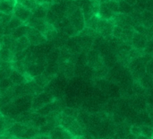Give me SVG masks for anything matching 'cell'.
<instances>
[{"mask_svg":"<svg viewBox=\"0 0 153 139\" xmlns=\"http://www.w3.org/2000/svg\"><path fill=\"white\" fill-rule=\"evenodd\" d=\"M32 81H33L35 84H37L39 87H41V88L44 89V88L48 84L50 79L48 78L47 76H45L44 75L41 74V75H37V76L33 77V78H32Z\"/></svg>","mask_w":153,"mask_h":139,"instance_id":"cell-29","label":"cell"},{"mask_svg":"<svg viewBox=\"0 0 153 139\" xmlns=\"http://www.w3.org/2000/svg\"><path fill=\"white\" fill-rule=\"evenodd\" d=\"M113 139H122V138H117V137H115V138H114Z\"/></svg>","mask_w":153,"mask_h":139,"instance_id":"cell-58","label":"cell"},{"mask_svg":"<svg viewBox=\"0 0 153 139\" xmlns=\"http://www.w3.org/2000/svg\"><path fill=\"white\" fill-rule=\"evenodd\" d=\"M106 5L108 6V8L113 13H118V2L113 1V0H108L106 3Z\"/></svg>","mask_w":153,"mask_h":139,"instance_id":"cell-39","label":"cell"},{"mask_svg":"<svg viewBox=\"0 0 153 139\" xmlns=\"http://www.w3.org/2000/svg\"><path fill=\"white\" fill-rule=\"evenodd\" d=\"M140 129H141V135L149 139H152V127L150 126H145V125H142L140 126Z\"/></svg>","mask_w":153,"mask_h":139,"instance_id":"cell-35","label":"cell"},{"mask_svg":"<svg viewBox=\"0 0 153 139\" xmlns=\"http://www.w3.org/2000/svg\"><path fill=\"white\" fill-rule=\"evenodd\" d=\"M27 128L28 127L25 126L24 124L15 122L10 129H8L4 132V136H7V137H11V138H22V136L24 135Z\"/></svg>","mask_w":153,"mask_h":139,"instance_id":"cell-7","label":"cell"},{"mask_svg":"<svg viewBox=\"0 0 153 139\" xmlns=\"http://www.w3.org/2000/svg\"><path fill=\"white\" fill-rule=\"evenodd\" d=\"M26 37H27L30 44L33 45V46L41 45V44H44L47 42L46 37L41 32H39V31H37L31 27H29Z\"/></svg>","mask_w":153,"mask_h":139,"instance_id":"cell-4","label":"cell"},{"mask_svg":"<svg viewBox=\"0 0 153 139\" xmlns=\"http://www.w3.org/2000/svg\"><path fill=\"white\" fill-rule=\"evenodd\" d=\"M108 73V71L107 67H101V68L95 69L94 72H93V74H94L93 75H94L96 78H101V79H102V78H104V77L107 76Z\"/></svg>","mask_w":153,"mask_h":139,"instance_id":"cell-38","label":"cell"},{"mask_svg":"<svg viewBox=\"0 0 153 139\" xmlns=\"http://www.w3.org/2000/svg\"><path fill=\"white\" fill-rule=\"evenodd\" d=\"M52 1V4H60V3H62L64 0H51Z\"/></svg>","mask_w":153,"mask_h":139,"instance_id":"cell-55","label":"cell"},{"mask_svg":"<svg viewBox=\"0 0 153 139\" xmlns=\"http://www.w3.org/2000/svg\"><path fill=\"white\" fill-rule=\"evenodd\" d=\"M59 17H61V16H59L55 11H53L51 8H49L48 10V12H47V15H46V17H45V21H46V22L47 23H48V24H51V25H54L56 22H57V20L59 19Z\"/></svg>","mask_w":153,"mask_h":139,"instance_id":"cell-26","label":"cell"},{"mask_svg":"<svg viewBox=\"0 0 153 139\" xmlns=\"http://www.w3.org/2000/svg\"><path fill=\"white\" fill-rule=\"evenodd\" d=\"M70 1H75V0H70Z\"/></svg>","mask_w":153,"mask_h":139,"instance_id":"cell-61","label":"cell"},{"mask_svg":"<svg viewBox=\"0 0 153 139\" xmlns=\"http://www.w3.org/2000/svg\"><path fill=\"white\" fill-rule=\"evenodd\" d=\"M28 29H29V26H28L27 24L24 23V24L19 26L17 29H15V30L12 32L11 36H12L14 40H17V39H19V38H22V37H23V36H26L27 31H28Z\"/></svg>","mask_w":153,"mask_h":139,"instance_id":"cell-23","label":"cell"},{"mask_svg":"<svg viewBox=\"0 0 153 139\" xmlns=\"http://www.w3.org/2000/svg\"><path fill=\"white\" fill-rule=\"evenodd\" d=\"M134 13V7L126 3L124 0L118 2V13L131 15Z\"/></svg>","mask_w":153,"mask_h":139,"instance_id":"cell-22","label":"cell"},{"mask_svg":"<svg viewBox=\"0 0 153 139\" xmlns=\"http://www.w3.org/2000/svg\"><path fill=\"white\" fill-rule=\"evenodd\" d=\"M132 105H133L134 109H135L139 112L145 111L146 106H147L146 97L145 96H143V95H137V97L134 98Z\"/></svg>","mask_w":153,"mask_h":139,"instance_id":"cell-19","label":"cell"},{"mask_svg":"<svg viewBox=\"0 0 153 139\" xmlns=\"http://www.w3.org/2000/svg\"><path fill=\"white\" fill-rule=\"evenodd\" d=\"M33 97L30 94L14 99L13 102L14 105L17 107V109L20 111V112H25V111H30L31 108V102H32Z\"/></svg>","mask_w":153,"mask_h":139,"instance_id":"cell-6","label":"cell"},{"mask_svg":"<svg viewBox=\"0 0 153 139\" xmlns=\"http://www.w3.org/2000/svg\"><path fill=\"white\" fill-rule=\"evenodd\" d=\"M13 139H22V138H13Z\"/></svg>","mask_w":153,"mask_h":139,"instance_id":"cell-60","label":"cell"},{"mask_svg":"<svg viewBox=\"0 0 153 139\" xmlns=\"http://www.w3.org/2000/svg\"><path fill=\"white\" fill-rule=\"evenodd\" d=\"M74 139H85L83 137H78V138H75Z\"/></svg>","mask_w":153,"mask_h":139,"instance_id":"cell-57","label":"cell"},{"mask_svg":"<svg viewBox=\"0 0 153 139\" xmlns=\"http://www.w3.org/2000/svg\"><path fill=\"white\" fill-rule=\"evenodd\" d=\"M143 52L144 54H148V55H152L153 52V46H152V40H148L146 45H145V48L143 49Z\"/></svg>","mask_w":153,"mask_h":139,"instance_id":"cell-45","label":"cell"},{"mask_svg":"<svg viewBox=\"0 0 153 139\" xmlns=\"http://www.w3.org/2000/svg\"><path fill=\"white\" fill-rule=\"evenodd\" d=\"M143 55H144L143 50H142V49H134V48H132L131 50H129V52H128V56H129V58H131V60L134 59V58H141V57H143Z\"/></svg>","mask_w":153,"mask_h":139,"instance_id":"cell-37","label":"cell"},{"mask_svg":"<svg viewBox=\"0 0 153 139\" xmlns=\"http://www.w3.org/2000/svg\"><path fill=\"white\" fill-rule=\"evenodd\" d=\"M130 127L131 126L127 125V123L125 122V121L122 122V123H120V124H117L116 137L124 139V138L126 136H127L128 134H130Z\"/></svg>","mask_w":153,"mask_h":139,"instance_id":"cell-21","label":"cell"},{"mask_svg":"<svg viewBox=\"0 0 153 139\" xmlns=\"http://www.w3.org/2000/svg\"><path fill=\"white\" fill-rule=\"evenodd\" d=\"M136 139H149L147 138H145V137H143V136H142V135H140V136H138Z\"/></svg>","mask_w":153,"mask_h":139,"instance_id":"cell-56","label":"cell"},{"mask_svg":"<svg viewBox=\"0 0 153 139\" xmlns=\"http://www.w3.org/2000/svg\"><path fill=\"white\" fill-rule=\"evenodd\" d=\"M37 135H39V129L34 127H28L24 135L22 136V139H33Z\"/></svg>","mask_w":153,"mask_h":139,"instance_id":"cell-32","label":"cell"},{"mask_svg":"<svg viewBox=\"0 0 153 139\" xmlns=\"http://www.w3.org/2000/svg\"><path fill=\"white\" fill-rule=\"evenodd\" d=\"M152 60H151L150 62H148L146 65H145V71H146V74L150 75H152Z\"/></svg>","mask_w":153,"mask_h":139,"instance_id":"cell-48","label":"cell"},{"mask_svg":"<svg viewBox=\"0 0 153 139\" xmlns=\"http://www.w3.org/2000/svg\"><path fill=\"white\" fill-rule=\"evenodd\" d=\"M138 83L141 84V86L144 90H147V91L152 90V75L145 74Z\"/></svg>","mask_w":153,"mask_h":139,"instance_id":"cell-25","label":"cell"},{"mask_svg":"<svg viewBox=\"0 0 153 139\" xmlns=\"http://www.w3.org/2000/svg\"><path fill=\"white\" fill-rule=\"evenodd\" d=\"M54 128H55L54 126H52V125H50V124L47 123L46 125H44L43 127H41V128H39V135L48 136V135H49V133H50V131H51Z\"/></svg>","mask_w":153,"mask_h":139,"instance_id":"cell-41","label":"cell"},{"mask_svg":"<svg viewBox=\"0 0 153 139\" xmlns=\"http://www.w3.org/2000/svg\"><path fill=\"white\" fill-rule=\"evenodd\" d=\"M27 84H28L29 94H30V95H31L32 97L37 96L38 94L41 93L44 91V89H43V88L39 87V86L37 84H35L32 80H31V81H30V82H27Z\"/></svg>","mask_w":153,"mask_h":139,"instance_id":"cell-24","label":"cell"},{"mask_svg":"<svg viewBox=\"0 0 153 139\" xmlns=\"http://www.w3.org/2000/svg\"><path fill=\"white\" fill-rule=\"evenodd\" d=\"M67 131L72 134L74 138H78V137H82L85 134L86 129H82L81 127V125L76 121V120L72 123V125L68 128Z\"/></svg>","mask_w":153,"mask_h":139,"instance_id":"cell-18","label":"cell"},{"mask_svg":"<svg viewBox=\"0 0 153 139\" xmlns=\"http://www.w3.org/2000/svg\"><path fill=\"white\" fill-rule=\"evenodd\" d=\"M148 40L145 36L140 34V33H137L134 31V35H133V38L130 41L131 45H132V48L134 49H142L143 50V49L145 48V45L147 43Z\"/></svg>","mask_w":153,"mask_h":139,"instance_id":"cell-10","label":"cell"},{"mask_svg":"<svg viewBox=\"0 0 153 139\" xmlns=\"http://www.w3.org/2000/svg\"><path fill=\"white\" fill-rule=\"evenodd\" d=\"M27 22H28L27 25L29 27H31V28L39 31L42 34H44L46 28H47V22L44 19H37V18H34L31 16Z\"/></svg>","mask_w":153,"mask_h":139,"instance_id":"cell-11","label":"cell"},{"mask_svg":"<svg viewBox=\"0 0 153 139\" xmlns=\"http://www.w3.org/2000/svg\"><path fill=\"white\" fill-rule=\"evenodd\" d=\"M130 71L132 73V76H133V79L134 80V82H139L142 79V77L146 74L145 64L141 63V64L137 65L136 67H134Z\"/></svg>","mask_w":153,"mask_h":139,"instance_id":"cell-14","label":"cell"},{"mask_svg":"<svg viewBox=\"0 0 153 139\" xmlns=\"http://www.w3.org/2000/svg\"><path fill=\"white\" fill-rule=\"evenodd\" d=\"M137 137H135V136H134V135H132V134H128L127 136H126L124 139H136Z\"/></svg>","mask_w":153,"mask_h":139,"instance_id":"cell-53","label":"cell"},{"mask_svg":"<svg viewBox=\"0 0 153 139\" xmlns=\"http://www.w3.org/2000/svg\"><path fill=\"white\" fill-rule=\"evenodd\" d=\"M33 139H50L48 136H45V135H37Z\"/></svg>","mask_w":153,"mask_h":139,"instance_id":"cell-50","label":"cell"},{"mask_svg":"<svg viewBox=\"0 0 153 139\" xmlns=\"http://www.w3.org/2000/svg\"><path fill=\"white\" fill-rule=\"evenodd\" d=\"M4 132H5V129H4V117L0 114V133L2 135H4Z\"/></svg>","mask_w":153,"mask_h":139,"instance_id":"cell-49","label":"cell"},{"mask_svg":"<svg viewBox=\"0 0 153 139\" xmlns=\"http://www.w3.org/2000/svg\"><path fill=\"white\" fill-rule=\"evenodd\" d=\"M43 35L46 37L47 41L48 40H54V39L56 38V36H57V31L56 30V28L53 25L47 23V28H46V31H45V32H44Z\"/></svg>","mask_w":153,"mask_h":139,"instance_id":"cell-27","label":"cell"},{"mask_svg":"<svg viewBox=\"0 0 153 139\" xmlns=\"http://www.w3.org/2000/svg\"><path fill=\"white\" fill-rule=\"evenodd\" d=\"M94 1H97V2H98V0H94Z\"/></svg>","mask_w":153,"mask_h":139,"instance_id":"cell-62","label":"cell"},{"mask_svg":"<svg viewBox=\"0 0 153 139\" xmlns=\"http://www.w3.org/2000/svg\"><path fill=\"white\" fill-rule=\"evenodd\" d=\"M142 25L146 28H152V12L149 10H144L141 13Z\"/></svg>","mask_w":153,"mask_h":139,"instance_id":"cell-20","label":"cell"},{"mask_svg":"<svg viewBox=\"0 0 153 139\" xmlns=\"http://www.w3.org/2000/svg\"><path fill=\"white\" fill-rule=\"evenodd\" d=\"M115 13H113L106 5L105 3H101L100 4V7H99V12H98V17L104 19V20H112V18L114 17Z\"/></svg>","mask_w":153,"mask_h":139,"instance_id":"cell-15","label":"cell"},{"mask_svg":"<svg viewBox=\"0 0 153 139\" xmlns=\"http://www.w3.org/2000/svg\"><path fill=\"white\" fill-rule=\"evenodd\" d=\"M16 0H0V13L13 14Z\"/></svg>","mask_w":153,"mask_h":139,"instance_id":"cell-13","label":"cell"},{"mask_svg":"<svg viewBox=\"0 0 153 139\" xmlns=\"http://www.w3.org/2000/svg\"><path fill=\"white\" fill-rule=\"evenodd\" d=\"M75 120V119L72 118V117H68V116H65L64 115L62 112H61V115H60V120H59V126L63 127L64 129H65L66 130L68 129V128L72 125V123Z\"/></svg>","mask_w":153,"mask_h":139,"instance_id":"cell-28","label":"cell"},{"mask_svg":"<svg viewBox=\"0 0 153 139\" xmlns=\"http://www.w3.org/2000/svg\"><path fill=\"white\" fill-rule=\"evenodd\" d=\"M64 115L65 116H68V117H72L74 119L76 120V117L78 115V111L73 108H64L61 111Z\"/></svg>","mask_w":153,"mask_h":139,"instance_id":"cell-40","label":"cell"},{"mask_svg":"<svg viewBox=\"0 0 153 139\" xmlns=\"http://www.w3.org/2000/svg\"><path fill=\"white\" fill-rule=\"evenodd\" d=\"M86 59H87L88 65L91 67H92L94 70L105 67L104 58L101 57L100 51L97 50V49L89 50L87 55H86Z\"/></svg>","mask_w":153,"mask_h":139,"instance_id":"cell-2","label":"cell"},{"mask_svg":"<svg viewBox=\"0 0 153 139\" xmlns=\"http://www.w3.org/2000/svg\"><path fill=\"white\" fill-rule=\"evenodd\" d=\"M13 13V16L18 18L23 23L27 22L30 20V18L32 16V12L30 10L27 9L26 7H24L23 5H22L19 3L15 4Z\"/></svg>","mask_w":153,"mask_h":139,"instance_id":"cell-5","label":"cell"},{"mask_svg":"<svg viewBox=\"0 0 153 139\" xmlns=\"http://www.w3.org/2000/svg\"><path fill=\"white\" fill-rule=\"evenodd\" d=\"M9 79L11 80V82L13 83V85H20V84H23L27 83V80H26L24 75H22L15 70L11 71Z\"/></svg>","mask_w":153,"mask_h":139,"instance_id":"cell-17","label":"cell"},{"mask_svg":"<svg viewBox=\"0 0 153 139\" xmlns=\"http://www.w3.org/2000/svg\"><path fill=\"white\" fill-rule=\"evenodd\" d=\"M48 10L42 7L40 4H38L37 7L32 11V17L37 18V19H45L47 15Z\"/></svg>","mask_w":153,"mask_h":139,"instance_id":"cell-30","label":"cell"},{"mask_svg":"<svg viewBox=\"0 0 153 139\" xmlns=\"http://www.w3.org/2000/svg\"><path fill=\"white\" fill-rule=\"evenodd\" d=\"M13 53L5 49H0V61L5 62H13Z\"/></svg>","mask_w":153,"mask_h":139,"instance_id":"cell-31","label":"cell"},{"mask_svg":"<svg viewBox=\"0 0 153 139\" xmlns=\"http://www.w3.org/2000/svg\"><path fill=\"white\" fill-rule=\"evenodd\" d=\"M113 1H116V2H120V1H122V0H113Z\"/></svg>","mask_w":153,"mask_h":139,"instance_id":"cell-59","label":"cell"},{"mask_svg":"<svg viewBox=\"0 0 153 139\" xmlns=\"http://www.w3.org/2000/svg\"><path fill=\"white\" fill-rule=\"evenodd\" d=\"M48 137L50 139H74L75 138L70 134L65 129L61 126L55 127L49 133Z\"/></svg>","mask_w":153,"mask_h":139,"instance_id":"cell-8","label":"cell"},{"mask_svg":"<svg viewBox=\"0 0 153 139\" xmlns=\"http://www.w3.org/2000/svg\"><path fill=\"white\" fill-rule=\"evenodd\" d=\"M20 113H21L20 111L17 109V107L14 105L13 102L0 107V114L3 115L4 117H7L14 120Z\"/></svg>","mask_w":153,"mask_h":139,"instance_id":"cell-9","label":"cell"},{"mask_svg":"<svg viewBox=\"0 0 153 139\" xmlns=\"http://www.w3.org/2000/svg\"><path fill=\"white\" fill-rule=\"evenodd\" d=\"M126 3H127L128 4H130L131 6H134L135 4H136V1L137 0H124Z\"/></svg>","mask_w":153,"mask_h":139,"instance_id":"cell-52","label":"cell"},{"mask_svg":"<svg viewBox=\"0 0 153 139\" xmlns=\"http://www.w3.org/2000/svg\"><path fill=\"white\" fill-rule=\"evenodd\" d=\"M15 40H14L11 35H3L0 38V49H9L13 53Z\"/></svg>","mask_w":153,"mask_h":139,"instance_id":"cell-12","label":"cell"},{"mask_svg":"<svg viewBox=\"0 0 153 139\" xmlns=\"http://www.w3.org/2000/svg\"><path fill=\"white\" fill-rule=\"evenodd\" d=\"M69 22L73 25V27L75 29V31L79 33L81 31L83 30L85 27L84 18L82 14V11L80 7H77L76 10L67 18ZM78 35V34H77Z\"/></svg>","mask_w":153,"mask_h":139,"instance_id":"cell-3","label":"cell"},{"mask_svg":"<svg viewBox=\"0 0 153 139\" xmlns=\"http://www.w3.org/2000/svg\"><path fill=\"white\" fill-rule=\"evenodd\" d=\"M53 101H55V100L53 98L52 93H50L48 92H42L41 93H39L37 96L33 97L30 111H37L39 109H40L41 107H43L44 105H46L48 103L52 102Z\"/></svg>","mask_w":153,"mask_h":139,"instance_id":"cell-1","label":"cell"},{"mask_svg":"<svg viewBox=\"0 0 153 139\" xmlns=\"http://www.w3.org/2000/svg\"><path fill=\"white\" fill-rule=\"evenodd\" d=\"M13 86V84L11 82V80L9 79V77L8 78H4V79L0 81V89L8 90V89H10Z\"/></svg>","mask_w":153,"mask_h":139,"instance_id":"cell-43","label":"cell"},{"mask_svg":"<svg viewBox=\"0 0 153 139\" xmlns=\"http://www.w3.org/2000/svg\"><path fill=\"white\" fill-rule=\"evenodd\" d=\"M12 69L13 70H15L22 75H24L26 73V70H25V67H24V64L22 62V60H15V61H13L12 62Z\"/></svg>","mask_w":153,"mask_h":139,"instance_id":"cell-33","label":"cell"},{"mask_svg":"<svg viewBox=\"0 0 153 139\" xmlns=\"http://www.w3.org/2000/svg\"><path fill=\"white\" fill-rule=\"evenodd\" d=\"M98 21H99V17L97 15H93L90 19L85 21V27L90 28L93 31H96L97 25H98Z\"/></svg>","mask_w":153,"mask_h":139,"instance_id":"cell-34","label":"cell"},{"mask_svg":"<svg viewBox=\"0 0 153 139\" xmlns=\"http://www.w3.org/2000/svg\"><path fill=\"white\" fill-rule=\"evenodd\" d=\"M12 16H13V14H6V13H0V23L4 26V28L5 26H7V24L9 23Z\"/></svg>","mask_w":153,"mask_h":139,"instance_id":"cell-42","label":"cell"},{"mask_svg":"<svg viewBox=\"0 0 153 139\" xmlns=\"http://www.w3.org/2000/svg\"><path fill=\"white\" fill-rule=\"evenodd\" d=\"M130 134L135 136V137H138L141 135V129H140V127L138 125H132L130 127Z\"/></svg>","mask_w":153,"mask_h":139,"instance_id":"cell-46","label":"cell"},{"mask_svg":"<svg viewBox=\"0 0 153 139\" xmlns=\"http://www.w3.org/2000/svg\"><path fill=\"white\" fill-rule=\"evenodd\" d=\"M97 34V31H93L90 28H87V27H84L82 31H81L79 33H78V37H92L94 38Z\"/></svg>","mask_w":153,"mask_h":139,"instance_id":"cell-36","label":"cell"},{"mask_svg":"<svg viewBox=\"0 0 153 139\" xmlns=\"http://www.w3.org/2000/svg\"><path fill=\"white\" fill-rule=\"evenodd\" d=\"M12 68V62L0 61V70H8Z\"/></svg>","mask_w":153,"mask_h":139,"instance_id":"cell-47","label":"cell"},{"mask_svg":"<svg viewBox=\"0 0 153 139\" xmlns=\"http://www.w3.org/2000/svg\"><path fill=\"white\" fill-rule=\"evenodd\" d=\"M122 32H123V28L120 27V26L115 25L114 28H113V31H112V36L115 39L119 40L121 38V36H122Z\"/></svg>","mask_w":153,"mask_h":139,"instance_id":"cell-44","label":"cell"},{"mask_svg":"<svg viewBox=\"0 0 153 139\" xmlns=\"http://www.w3.org/2000/svg\"><path fill=\"white\" fill-rule=\"evenodd\" d=\"M4 26L0 23V38L4 35Z\"/></svg>","mask_w":153,"mask_h":139,"instance_id":"cell-54","label":"cell"},{"mask_svg":"<svg viewBox=\"0 0 153 139\" xmlns=\"http://www.w3.org/2000/svg\"><path fill=\"white\" fill-rule=\"evenodd\" d=\"M30 46L28 39L26 36H23L22 38H19L15 40V46H14V53H18V52H22L26 50Z\"/></svg>","mask_w":153,"mask_h":139,"instance_id":"cell-16","label":"cell"},{"mask_svg":"<svg viewBox=\"0 0 153 139\" xmlns=\"http://www.w3.org/2000/svg\"><path fill=\"white\" fill-rule=\"evenodd\" d=\"M35 2L38 4H41L43 3H49V4H52V1L51 0H35Z\"/></svg>","mask_w":153,"mask_h":139,"instance_id":"cell-51","label":"cell"}]
</instances>
